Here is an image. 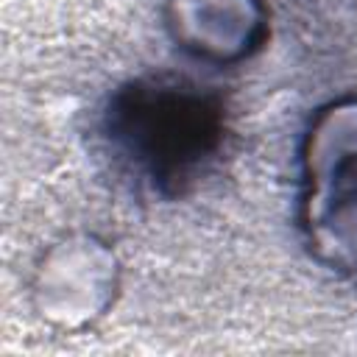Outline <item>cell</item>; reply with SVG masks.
<instances>
[{
    "label": "cell",
    "instance_id": "cell-1",
    "mask_svg": "<svg viewBox=\"0 0 357 357\" xmlns=\"http://www.w3.org/2000/svg\"><path fill=\"white\" fill-rule=\"evenodd\" d=\"M223 134L220 98L190 81H131L106 109L114 153L162 195H178L195 184L220 153Z\"/></svg>",
    "mask_w": 357,
    "mask_h": 357
},
{
    "label": "cell",
    "instance_id": "cell-2",
    "mask_svg": "<svg viewBox=\"0 0 357 357\" xmlns=\"http://www.w3.org/2000/svg\"><path fill=\"white\" fill-rule=\"evenodd\" d=\"M114 251L92 234H73L56 243L39 262L33 298L42 318L61 329H78L100 318L114 301Z\"/></svg>",
    "mask_w": 357,
    "mask_h": 357
},
{
    "label": "cell",
    "instance_id": "cell-3",
    "mask_svg": "<svg viewBox=\"0 0 357 357\" xmlns=\"http://www.w3.org/2000/svg\"><path fill=\"white\" fill-rule=\"evenodd\" d=\"M165 20L184 53L212 64L243 61L268 36L262 0H167Z\"/></svg>",
    "mask_w": 357,
    "mask_h": 357
},
{
    "label": "cell",
    "instance_id": "cell-4",
    "mask_svg": "<svg viewBox=\"0 0 357 357\" xmlns=\"http://www.w3.org/2000/svg\"><path fill=\"white\" fill-rule=\"evenodd\" d=\"M304 201L321 195L343 170L357 165V98L324 106L304 137Z\"/></svg>",
    "mask_w": 357,
    "mask_h": 357
},
{
    "label": "cell",
    "instance_id": "cell-5",
    "mask_svg": "<svg viewBox=\"0 0 357 357\" xmlns=\"http://www.w3.org/2000/svg\"><path fill=\"white\" fill-rule=\"evenodd\" d=\"M304 220L321 257L357 273V178L354 184L337 181L304 204Z\"/></svg>",
    "mask_w": 357,
    "mask_h": 357
}]
</instances>
